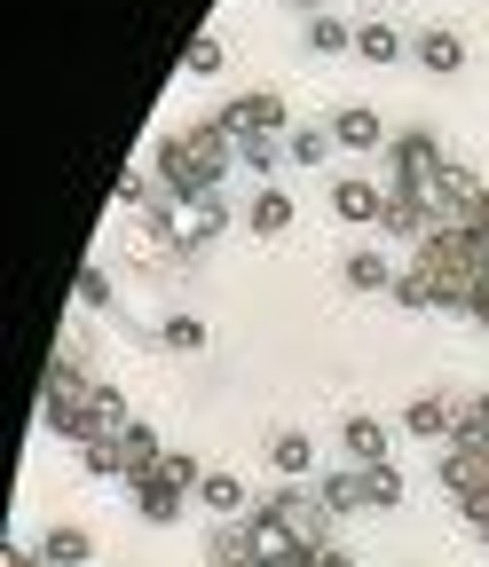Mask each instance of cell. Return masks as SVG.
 <instances>
[{
	"instance_id": "cell-20",
	"label": "cell",
	"mask_w": 489,
	"mask_h": 567,
	"mask_svg": "<svg viewBox=\"0 0 489 567\" xmlns=\"http://www.w3.org/2000/svg\"><path fill=\"white\" fill-rule=\"evenodd\" d=\"M268 465H276V481H316V442L300 425H285V434L268 442Z\"/></svg>"
},
{
	"instance_id": "cell-21",
	"label": "cell",
	"mask_w": 489,
	"mask_h": 567,
	"mask_svg": "<svg viewBox=\"0 0 489 567\" xmlns=\"http://www.w3.org/2000/svg\"><path fill=\"white\" fill-rule=\"evenodd\" d=\"M205 567H253V528L245 520H214L205 528Z\"/></svg>"
},
{
	"instance_id": "cell-3",
	"label": "cell",
	"mask_w": 489,
	"mask_h": 567,
	"mask_svg": "<svg viewBox=\"0 0 489 567\" xmlns=\"http://www.w3.org/2000/svg\"><path fill=\"white\" fill-rule=\"evenodd\" d=\"M435 221L442 229H489V182L473 174V166H442V182H435Z\"/></svg>"
},
{
	"instance_id": "cell-28",
	"label": "cell",
	"mask_w": 489,
	"mask_h": 567,
	"mask_svg": "<svg viewBox=\"0 0 489 567\" xmlns=\"http://www.w3.org/2000/svg\"><path fill=\"white\" fill-rule=\"evenodd\" d=\"M80 473H88V481H126V457H119V434H95V442L80 450Z\"/></svg>"
},
{
	"instance_id": "cell-18",
	"label": "cell",
	"mask_w": 489,
	"mask_h": 567,
	"mask_svg": "<svg viewBox=\"0 0 489 567\" xmlns=\"http://www.w3.org/2000/svg\"><path fill=\"white\" fill-rule=\"evenodd\" d=\"M197 505L214 513V520H245V513H253V496H245V481H237V473L205 465V481H197Z\"/></svg>"
},
{
	"instance_id": "cell-31",
	"label": "cell",
	"mask_w": 489,
	"mask_h": 567,
	"mask_svg": "<svg viewBox=\"0 0 489 567\" xmlns=\"http://www.w3.org/2000/svg\"><path fill=\"white\" fill-rule=\"evenodd\" d=\"M222 63H230V55H222V40H214V32H197V40L182 48V80H214Z\"/></svg>"
},
{
	"instance_id": "cell-4",
	"label": "cell",
	"mask_w": 489,
	"mask_h": 567,
	"mask_svg": "<svg viewBox=\"0 0 489 567\" xmlns=\"http://www.w3.org/2000/svg\"><path fill=\"white\" fill-rule=\"evenodd\" d=\"M214 118H222L230 142H245V134H285L293 111H285V87H245V95H230Z\"/></svg>"
},
{
	"instance_id": "cell-24",
	"label": "cell",
	"mask_w": 489,
	"mask_h": 567,
	"mask_svg": "<svg viewBox=\"0 0 489 567\" xmlns=\"http://www.w3.org/2000/svg\"><path fill=\"white\" fill-rule=\"evenodd\" d=\"M119 457H126V481H134V473H151V465L166 457V450H159V425H151V417H134L126 434H119Z\"/></svg>"
},
{
	"instance_id": "cell-12",
	"label": "cell",
	"mask_w": 489,
	"mask_h": 567,
	"mask_svg": "<svg viewBox=\"0 0 489 567\" xmlns=\"http://www.w3.org/2000/svg\"><path fill=\"white\" fill-rule=\"evenodd\" d=\"M387 442H395V425H379V417H364V410H347L339 417V465H387Z\"/></svg>"
},
{
	"instance_id": "cell-1",
	"label": "cell",
	"mask_w": 489,
	"mask_h": 567,
	"mask_svg": "<svg viewBox=\"0 0 489 567\" xmlns=\"http://www.w3.org/2000/svg\"><path fill=\"white\" fill-rule=\"evenodd\" d=\"M442 166H450L442 134H435V126H403V134L387 142V197H418V205H435Z\"/></svg>"
},
{
	"instance_id": "cell-15",
	"label": "cell",
	"mask_w": 489,
	"mask_h": 567,
	"mask_svg": "<svg viewBox=\"0 0 489 567\" xmlns=\"http://www.w3.org/2000/svg\"><path fill=\"white\" fill-rule=\"evenodd\" d=\"M190 158H197V174L214 182V189L230 182V166H237V142L222 134V118H205V126H190Z\"/></svg>"
},
{
	"instance_id": "cell-9",
	"label": "cell",
	"mask_w": 489,
	"mask_h": 567,
	"mask_svg": "<svg viewBox=\"0 0 489 567\" xmlns=\"http://www.w3.org/2000/svg\"><path fill=\"white\" fill-rule=\"evenodd\" d=\"M332 213H339V229H371L387 213V189L371 174H332Z\"/></svg>"
},
{
	"instance_id": "cell-27",
	"label": "cell",
	"mask_w": 489,
	"mask_h": 567,
	"mask_svg": "<svg viewBox=\"0 0 489 567\" xmlns=\"http://www.w3.org/2000/svg\"><path fill=\"white\" fill-rule=\"evenodd\" d=\"M205 339H214V331H205L197 316H182V308H174V316H159V347H166V354H197Z\"/></svg>"
},
{
	"instance_id": "cell-17",
	"label": "cell",
	"mask_w": 489,
	"mask_h": 567,
	"mask_svg": "<svg viewBox=\"0 0 489 567\" xmlns=\"http://www.w3.org/2000/svg\"><path fill=\"white\" fill-rule=\"evenodd\" d=\"M293 213H300V205H293L285 182H261V197L245 205V229H253V237H285V229H293Z\"/></svg>"
},
{
	"instance_id": "cell-22",
	"label": "cell",
	"mask_w": 489,
	"mask_h": 567,
	"mask_svg": "<svg viewBox=\"0 0 489 567\" xmlns=\"http://www.w3.org/2000/svg\"><path fill=\"white\" fill-rule=\"evenodd\" d=\"M293 158V134H245L237 142V166L245 174H261V182H276V166Z\"/></svg>"
},
{
	"instance_id": "cell-13",
	"label": "cell",
	"mask_w": 489,
	"mask_h": 567,
	"mask_svg": "<svg viewBox=\"0 0 489 567\" xmlns=\"http://www.w3.org/2000/svg\"><path fill=\"white\" fill-rule=\"evenodd\" d=\"M324 126H332V142H339V151H387V142H395V134H387V118H379L371 103H339Z\"/></svg>"
},
{
	"instance_id": "cell-14",
	"label": "cell",
	"mask_w": 489,
	"mask_h": 567,
	"mask_svg": "<svg viewBox=\"0 0 489 567\" xmlns=\"http://www.w3.org/2000/svg\"><path fill=\"white\" fill-rule=\"evenodd\" d=\"M316 496L347 520V513H364V505H371V473H364V465H324V473H316Z\"/></svg>"
},
{
	"instance_id": "cell-36",
	"label": "cell",
	"mask_w": 489,
	"mask_h": 567,
	"mask_svg": "<svg viewBox=\"0 0 489 567\" xmlns=\"http://www.w3.org/2000/svg\"><path fill=\"white\" fill-rule=\"evenodd\" d=\"M316 567H356V551H347V544H324V551H316Z\"/></svg>"
},
{
	"instance_id": "cell-2",
	"label": "cell",
	"mask_w": 489,
	"mask_h": 567,
	"mask_svg": "<svg viewBox=\"0 0 489 567\" xmlns=\"http://www.w3.org/2000/svg\"><path fill=\"white\" fill-rule=\"evenodd\" d=\"M143 229L159 237V252H182V260H197L205 245H214V237L230 229V197H197V205H174V197H159V213H151Z\"/></svg>"
},
{
	"instance_id": "cell-5",
	"label": "cell",
	"mask_w": 489,
	"mask_h": 567,
	"mask_svg": "<svg viewBox=\"0 0 489 567\" xmlns=\"http://www.w3.org/2000/svg\"><path fill=\"white\" fill-rule=\"evenodd\" d=\"M40 425H48L55 442L88 450V442L103 434V417H95V386H80V394H48V402H40Z\"/></svg>"
},
{
	"instance_id": "cell-25",
	"label": "cell",
	"mask_w": 489,
	"mask_h": 567,
	"mask_svg": "<svg viewBox=\"0 0 489 567\" xmlns=\"http://www.w3.org/2000/svg\"><path fill=\"white\" fill-rule=\"evenodd\" d=\"M356 55H364V63H403V32H395L387 17H364V24H356Z\"/></svg>"
},
{
	"instance_id": "cell-7",
	"label": "cell",
	"mask_w": 489,
	"mask_h": 567,
	"mask_svg": "<svg viewBox=\"0 0 489 567\" xmlns=\"http://www.w3.org/2000/svg\"><path fill=\"white\" fill-rule=\"evenodd\" d=\"M395 434H403V442H442V450H450V434H458V402H442V394H410V402L395 410Z\"/></svg>"
},
{
	"instance_id": "cell-33",
	"label": "cell",
	"mask_w": 489,
	"mask_h": 567,
	"mask_svg": "<svg viewBox=\"0 0 489 567\" xmlns=\"http://www.w3.org/2000/svg\"><path fill=\"white\" fill-rule=\"evenodd\" d=\"M95 417H103V434H126V425H134V410H126L119 379H95Z\"/></svg>"
},
{
	"instance_id": "cell-6",
	"label": "cell",
	"mask_w": 489,
	"mask_h": 567,
	"mask_svg": "<svg viewBox=\"0 0 489 567\" xmlns=\"http://www.w3.org/2000/svg\"><path fill=\"white\" fill-rule=\"evenodd\" d=\"M159 182H166V197H174V205H197V197H222L214 182L197 174V158H190V134H159Z\"/></svg>"
},
{
	"instance_id": "cell-11",
	"label": "cell",
	"mask_w": 489,
	"mask_h": 567,
	"mask_svg": "<svg viewBox=\"0 0 489 567\" xmlns=\"http://www.w3.org/2000/svg\"><path fill=\"white\" fill-rule=\"evenodd\" d=\"M410 63H418V71H435V80H458V71H466V40H458V24H418V32H410Z\"/></svg>"
},
{
	"instance_id": "cell-10",
	"label": "cell",
	"mask_w": 489,
	"mask_h": 567,
	"mask_svg": "<svg viewBox=\"0 0 489 567\" xmlns=\"http://www.w3.org/2000/svg\"><path fill=\"white\" fill-rule=\"evenodd\" d=\"M126 496H134V513H143L151 528H174V520L190 513V488H174L159 465H151V473H134V481H126Z\"/></svg>"
},
{
	"instance_id": "cell-37",
	"label": "cell",
	"mask_w": 489,
	"mask_h": 567,
	"mask_svg": "<svg viewBox=\"0 0 489 567\" xmlns=\"http://www.w3.org/2000/svg\"><path fill=\"white\" fill-rule=\"evenodd\" d=\"M0 567H32V559H24V544H0Z\"/></svg>"
},
{
	"instance_id": "cell-19",
	"label": "cell",
	"mask_w": 489,
	"mask_h": 567,
	"mask_svg": "<svg viewBox=\"0 0 489 567\" xmlns=\"http://www.w3.org/2000/svg\"><path fill=\"white\" fill-rule=\"evenodd\" d=\"M395 276H403V268H395L379 245H364V252L339 260V284H347V292H395Z\"/></svg>"
},
{
	"instance_id": "cell-23",
	"label": "cell",
	"mask_w": 489,
	"mask_h": 567,
	"mask_svg": "<svg viewBox=\"0 0 489 567\" xmlns=\"http://www.w3.org/2000/svg\"><path fill=\"white\" fill-rule=\"evenodd\" d=\"M72 300H80V316H111V300H119V292H111V268H103L95 252L80 260V284H72Z\"/></svg>"
},
{
	"instance_id": "cell-8",
	"label": "cell",
	"mask_w": 489,
	"mask_h": 567,
	"mask_svg": "<svg viewBox=\"0 0 489 567\" xmlns=\"http://www.w3.org/2000/svg\"><path fill=\"white\" fill-rule=\"evenodd\" d=\"M442 488L458 513H489V450H442Z\"/></svg>"
},
{
	"instance_id": "cell-30",
	"label": "cell",
	"mask_w": 489,
	"mask_h": 567,
	"mask_svg": "<svg viewBox=\"0 0 489 567\" xmlns=\"http://www.w3.org/2000/svg\"><path fill=\"white\" fill-rule=\"evenodd\" d=\"M332 151H339V142H332V126H293V166H332Z\"/></svg>"
},
{
	"instance_id": "cell-32",
	"label": "cell",
	"mask_w": 489,
	"mask_h": 567,
	"mask_svg": "<svg viewBox=\"0 0 489 567\" xmlns=\"http://www.w3.org/2000/svg\"><path fill=\"white\" fill-rule=\"evenodd\" d=\"M387 300H395V308H442V300H435V276L418 268V260L395 276V292H387Z\"/></svg>"
},
{
	"instance_id": "cell-34",
	"label": "cell",
	"mask_w": 489,
	"mask_h": 567,
	"mask_svg": "<svg viewBox=\"0 0 489 567\" xmlns=\"http://www.w3.org/2000/svg\"><path fill=\"white\" fill-rule=\"evenodd\" d=\"M159 473H166L174 488H190V496H197V481H205V457H190V450H166V457H159Z\"/></svg>"
},
{
	"instance_id": "cell-26",
	"label": "cell",
	"mask_w": 489,
	"mask_h": 567,
	"mask_svg": "<svg viewBox=\"0 0 489 567\" xmlns=\"http://www.w3.org/2000/svg\"><path fill=\"white\" fill-rule=\"evenodd\" d=\"M308 48H316V55H347V48H356V24L332 17V9H316V17H308Z\"/></svg>"
},
{
	"instance_id": "cell-35",
	"label": "cell",
	"mask_w": 489,
	"mask_h": 567,
	"mask_svg": "<svg viewBox=\"0 0 489 567\" xmlns=\"http://www.w3.org/2000/svg\"><path fill=\"white\" fill-rule=\"evenodd\" d=\"M371 505H379V513L403 505V473H395V465H371Z\"/></svg>"
},
{
	"instance_id": "cell-38",
	"label": "cell",
	"mask_w": 489,
	"mask_h": 567,
	"mask_svg": "<svg viewBox=\"0 0 489 567\" xmlns=\"http://www.w3.org/2000/svg\"><path fill=\"white\" fill-rule=\"evenodd\" d=\"M285 567H316V551H308V544H293V551H285Z\"/></svg>"
},
{
	"instance_id": "cell-39",
	"label": "cell",
	"mask_w": 489,
	"mask_h": 567,
	"mask_svg": "<svg viewBox=\"0 0 489 567\" xmlns=\"http://www.w3.org/2000/svg\"><path fill=\"white\" fill-rule=\"evenodd\" d=\"M293 9H308V17H316V9H324V0H293Z\"/></svg>"
},
{
	"instance_id": "cell-16",
	"label": "cell",
	"mask_w": 489,
	"mask_h": 567,
	"mask_svg": "<svg viewBox=\"0 0 489 567\" xmlns=\"http://www.w3.org/2000/svg\"><path fill=\"white\" fill-rule=\"evenodd\" d=\"M95 559V536L80 520H48L40 528V567H88Z\"/></svg>"
},
{
	"instance_id": "cell-29",
	"label": "cell",
	"mask_w": 489,
	"mask_h": 567,
	"mask_svg": "<svg viewBox=\"0 0 489 567\" xmlns=\"http://www.w3.org/2000/svg\"><path fill=\"white\" fill-rule=\"evenodd\" d=\"M111 197H119V205H126V213H143V221H151V213H159V197H166V189H151V174H143V166H126V174H119V189H111Z\"/></svg>"
}]
</instances>
